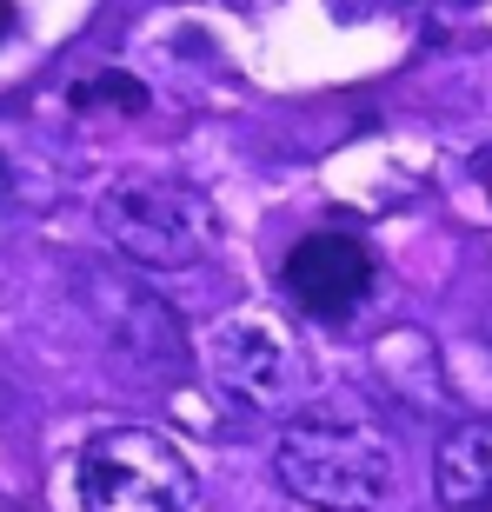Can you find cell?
<instances>
[{"instance_id":"5","label":"cell","mask_w":492,"mask_h":512,"mask_svg":"<svg viewBox=\"0 0 492 512\" xmlns=\"http://www.w3.org/2000/svg\"><path fill=\"white\" fill-rule=\"evenodd\" d=\"M207 380L240 406V413L266 419V413H286L306 386V360H300V340L293 326L260 313V306H240L227 320L213 326L207 340Z\"/></svg>"},{"instance_id":"3","label":"cell","mask_w":492,"mask_h":512,"mask_svg":"<svg viewBox=\"0 0 492 512\" xmlns=\"http://www.w3.org/2000/svg\"><path fill=\"white\" fill-rule=\"evenodd\" d=\"M94 220L107 233V247L127 266H147V273H187L220 240L213 207L180 180H114L100 193Z\"/></svg>"},{"instance_id":"10","label":"cell","mask_w":492,"mask_h":512,"mask_svg":"<svg viewBox=\"0 0 492 512\" xmlns=\"http://www.w3.org/2000/svg\"><path fill=\"white\" fill-rule=\"evenodd\" d=\"M0 27H7V0H0Z\"/></svg>"},{"instance_id":"6","label":"cell","mask_w":492,"mask_h":512,"mask_svg":"<svg viewBox=\"0 0 492 512\" xmlns=\"http://www.w3.org/2000/svg\"><path fill=\"white\" fill-rule=\"evenodd\" d=\"M373 280H379V266L366 253V240H353V233H306L280 266L286 300L300 306L306 320H346V313H360Z\"/></svg>"},{"instance_id":"2","label":"cell","mask_w":492,"mask_h":512,"mask_svg":"<svg viewBox=\"0 0 492 512\" xmlns=\"http://www.w3.org/2000/svg\"><path fill=\"white\" fill-rule=\"evenodd\" d=\"M74 300H80V313L94 320L107 360H114L133 386H173L180 373H187V360H193L187 326H180V313H173L133 266L80 260Z\"/></svg>"},{"instance_id":"4","label":"cell","mask_w":492,"mask_h":512,"mask_svg":"<svg viewBox=\"0 0 492 512\" xmlns=\"http://www.w3.org/2000/svg\"><path fill=\"white\" fill-rule=\"evenodd\" d=\"M200 479L153 426H114L80 453V512H193Z\"/></svg>"},{"instance_id":"1","label":"cell","mask_w":492,"mask_h":512,"mask_svg":"<svg viewBox=\"0 0 492 512\" xmlns=\"http://www.w3.org/2000/svg\"><path fill=\"white\" fill-rule=\"evenodd\" d=\"M273 479L313 512H379L399 486V446L360 413H300L273 439Z\"/></svg>"},{"instance_id":"9","label":"cell","mask_w":492,"mask_h":512,"mask_svg":"<svg viewBox=\"0 0 492 512\" xmlns=\"http://www.w3.org/2000/svg\"><path fill=\"white\" fill-rule=\"evenodd\" d=\"M20 220H27V193H20V173H14V160L0 153V233H14Z\"/></svg>"},{"instance_id":"8","label":"cell","mask_w":492,"mask_h":512,"mask_svg":"<svg viewBox=\"0 0 492 512\" xmlns=\"http://www.w3.org/2000/svg\"><path fill=\"white\" fill-rule=\"evenodd\" d=\"M74 100H120V114H140V107H147V87L133 74H100V80H87Z\"/></svg>"},{"instance_id":"7","label":"cell","mask_w":492,"mask_h":512,"mask_svg":"<svg viewBox=\"0 0 492 512\" xmlns=\"http://www.w3.org/2000/svg\"><path fill=\"white\" fill-rule=\"evenodd\" d=\"M439 512H492V419L453 426L433 459Z\"/></svg>"},{"instance_id":"11","label":"cell","mask_w":492,"mask_h":512,"mask_svg":"<svg viewBox=\"0 0 492 512\" xmlns=\"http://www.w3.org/2000/svg\"><path fill=\"white\" fill-rule=\"evenodd\" d=\"M393 7H413V0H393Z\"/></svg>"}]
</instances>
